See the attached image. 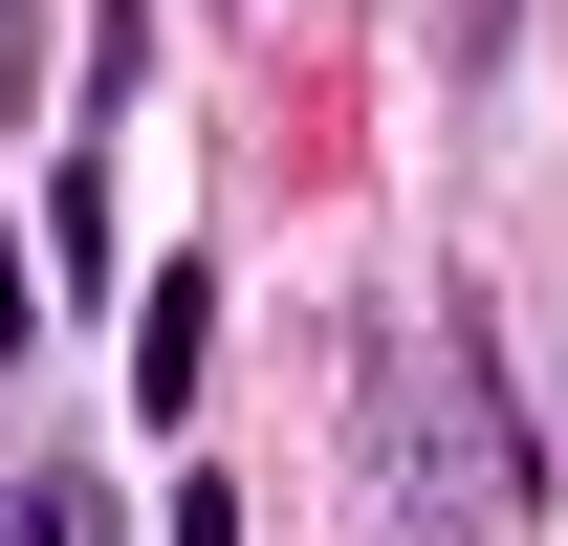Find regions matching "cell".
Returning <instances> with one entry per match:
<instances>
[{
	"label": "cell",
	"mask_w": 568,
	"mask_h": 546,
	"mask_svg": "<svg viewBox=\"0 0 568 546\" xmlns=\"http://www.w3.org/2000/svg\"><path fill=\"white\" fill-rule=\"evenodd\" d=\"M22 88H44V0H0V110H22Z\"/></svg>",
	"instance_id": "obj_5"
},
{
	"label": "cell",
	"mask_w": 568,
	"mask_h": 546,
	"mask_svg": "<svg viewBox=\"0 0 568 546\" xmlns=\"http://www.w3.org/2000/svg\"><path fill=\"white\" fill-rule=\"evenodd\" d=\"M197 372H219V284L153 263V284H132V415H197Z\"/></svg>",
	"instance_id": "obj_2"
},
{
	"label": "cell",
	"mask_w": 568,
	"mask_h": 546,
	"mask_svg": "<svg viewBox=\"0 0 568 546\" xmlns=\"http://www.w3.org/2000/svg\"><path fill=\"white\" fill-rule=\"evenodd\" d=\"M22 328H44V306H22V263H0V372H22Z\"/></svg>",
	"instance_id": "obj_7"
},
{
	"label": "cell",
	"mask_w": 568,
	"mask_h": 546,
	"mask_svg": "<svg viewBox=\"0 0 568 546\" xmlns=\"http://www.w3.org/2000/svg\"><path fill=\"white\" fill-rule=\"evenodd\" d=\"M44 263L110 306V132H67V175H44Z\"/></svg>",
	"instance_id": "obj_3"
},
{
	"label": "cell",
	"mask_w": 568,
	"mask_h": 546,
	"mask_svg": "<svg viewBox=\"0 0 568 546\" xmlns=\"http://www.w3.org/2000/svg\"><path fill=\"white\" fill-rule=\"evenodd\" d=\"M175 546H241V481H175Z\"/></svg>",
	"instance_id": "obj_6"
},
{
	"label": "cell",
	"mask_w": 568,
	"mask_h": 546,
	"mask_svg": "<svg viewBox=\"0 0 568 546\" xmlns=\"http://www.w3.org/2000/svg\"><path fill=\"white\" fill-rule=\"evenodd\" d=\"M0 546H88V481H0Z\"/></svg>",
	"instance_id": "obj_4"
},
{
	"label": "cell",
	"mask_w": 568,
	"mask_h": 546,
	"mask_svg": "<svg viewBox=\"0 0 568 546\" xmlns=\"http://www.w3.org/2000/svg\"><path fill=\"white\" fill-rule=\"evenodd\" d=\"M394 437H416V481H459L481 525H525V503H547V459H525V415H503V372H481V306L394 328Z\"/></svg>",
	"instance_id": "obj_1"
}]
</instances>
